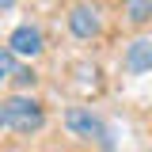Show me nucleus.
<instances>
[{"label": "nucleus", "instance_id": "10", "mask_svg": "<svg viewBox=\"0 0 152 152\" xmlns=\"http://www.w3.org/2000/svg\"><path fill=\"white\" fill-rule=\"evenodd\" d=\"M12 4H15V0H0V8H12Z\"/></svg>", "mask_w": 152, "mask_h": 152}, {"label": "nucleus", "instance_id": "2", "mask_svg": "<svg viewBox=\"0 0 152 152\" xmlns=\"http://www.w3.org/2000/svg\"><path fill=\"white\" fill-rule=\"evenodd\" d=\"M65 129L72 133V137L99 141L103 148H110V141H107V126H103V122H99L88 107H69V110H65Z\"/></svg>", "mask_w": 152, "mask_h": 152}, {"label": "nucleus", "instance_id": "7", "mask_svg": "<svg viewBox=\"0 0 152 152\" xmlns=\"http://www.w3.org/2000/svg\"><path fill=\"white\" fill-rule=\"evenodd\" d=\"M15 69H19V65H15V53H12L8 46H0V84H4V80H12Z\"/></svg>", "mask_w": 152, "mask_h": 152}, {"label": "nucleus", "instance_id": "1", "mask_svg": "<svg viewBox=\"0 0 152 152\" xmlns=\"http://www.w3.org/2000/svg\"><path fill=\"white\" fill-rule=\"evenodd\" d=\"M4 114H8V129L19 133V137H31L46 126V110H42V103L31 99V95H12V99H4Z\"/></svg>", "mask_w": 152, "mask_h": 152}, {"label": "nucleus", "instance_id": "5", "mask_svg": "<svg viewBox=\"0 0 152 152\" xmlns=\"http://www.w3.org/2000/svg\"><path fill=\"white\" fill-rule=\"evenodd\" d=\"M122 65H126V72H133V76L148 72V69H152V42H148V38H137L129 50H126Z\"/></svg>", "mask_w": 152, "mask_h": 152}, {"label": "nucleus", "instance_id": "4", "mask_svg": "<svg viewBox=\"0 0 152 152\" xmlns=\"http://www.w3.org/2000/svg\"><path fill=\"white\" fill-rule=\"evenodd\" d=\"M8 50L19 57H38L42 53V31H38L34 23H23V27H15L12 31V38H8Z\"/></svg>", "mask_w": 152, "mask_h": 152}, {"label": "nucleus", "instance_id": "9", "mask_svg": "<svg viewBox=\"0 0 152 152\" xmlns=\"http://www.w3.org/2000/svg\"><path fill=\"white\" fill-rule=\"evenodd\" d=\"M0 129H8V114H4V103H0Z\"/></svg>", "mask_w": 152, "mask_h": 152}, {"label": "nucleus", "instance_id": "8", "mask_svg": "<svg viewBox=\"0 0 152 152\" xmlns=\"http://www.w3.org/2000/svg\"><path fill=\"white\" fill-rule=\"evenodd\" d=\"M12 80H15V84H34V72H31V69H15Z\"/></svg>", "mask_w": 152, "mask_h": 152}, {"label": "nucleus", "instance_id": "3", "mask_svg": "<svg viewBox=\"0 0 152 152\" xmlns=\"http://www.w3.org/2000/svg\"><path fill=\"white\" fill-rule=\"evenodd\" d=\"M69 31L88 42V38H95L103 31V19H99V12H95L91 4H76L72 12H69Z\"/></svg>", "mask_w": 152, "mask_h": 152}, {"label": "nucleus", "instance_id": "6", "mask_svg": "<svg viewBox=\"0 0 152 152\" xmlns=\"http://www.w3.org/2000/svg\"><path fill=\"white\" fill-rule=\"evenodd\" d=\"M126 12H129V23L141 27V23H148V19H152V0H129Z\"/></svg>", "mask_w": 152, "mask_h": 152}]
</instances>
